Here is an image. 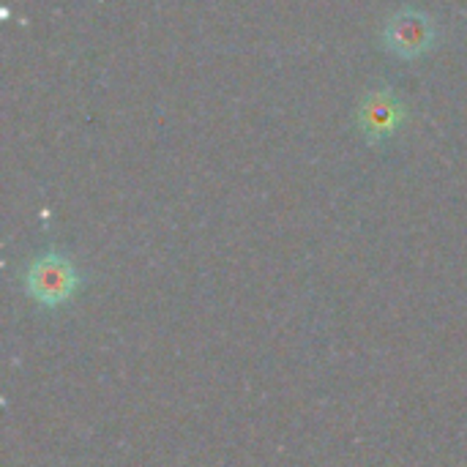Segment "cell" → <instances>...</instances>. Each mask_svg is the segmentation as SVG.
Here are the masks:
<instances>
[{"label": "cell", "instance_id": "cell-1", "mask_svg": "<svg viewBox=\"0 0 467 467\" xmlns=\"http://www.w3.org/2000/svg\"><path fill=\"white\" fill-rule=\"evenodd\" d=\"M77 287H79V276L74 265L57 252L38 257L27 271V293L41 306H60L74 296Z\"/></svg>", "mask_w": 467, "mask_h": 467}, {"label": "cell", "instance_id": "cell-2", "mask_svg": "<svg viewBox=\"0 0 467 467\" xmlns=\"http://www.w3.org/2000/svg\"><path fill=\"white\" fill-rule=\"evenodd\" d=\"M435 38V27L430 22V16H424L421 11H400L397 16L389 19L386 27V44L391 52L402 55V57H419L432 47Z\"/></svg>", "mask_w": 467, "mask_h": 467}, {"label": "cell", "instance_id": "cell-3", "mask_svg": "<svg viewBox=\"0 0 467 467\" xmlns=\"http://www.w3.org/2000/svg\"><path fill=\"white\" fill-rule=\"evenodd\" d=\"M400 120H402V107L389 90H375L372 96H367V101L358 109V123L369 140L394 134Z\"/></svg>", "mask_w": 467, "mask_h": 467}]
</instances>
